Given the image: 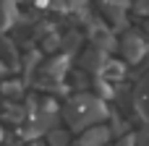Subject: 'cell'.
Here are the masks:
<instances>
[{
	"mask_svg": "<svg viewBox=\"0 0 149 146\" xmlns=\"http://www.w3.org/2000/svg\"><path fill=\"white\" fill-rule=\"evenodd\" d=\"M105 118V107L100 99L84 94V97H73L68 104H65V120L73 131H84L86 125L97 123Z\"/></svg>",
	"mask_w": 149,
	"mask_h": 146,
	"instance_id": "cell-1",
	"label": "cell"
},
{
	"mask_svg": "<svg viewBox=\"0 0 149 146\" xmlns=\"http://www.w3.org/2000/svg\"><path fill=\"white\" fill-rule=\"evenodd\" d=\"M107 138H110V131H105V128H89V131H84L79 146H105Z\"/></svg>",
	"mask_w": 149,
	"mask_h": 146,
	"instance_id": "cell-2",
	"label": "cell"
},
{
	"mask_svg": "<svg viewBox=\"0 0 149 146\" xmlns=\"http://www.w3.org/2000/svg\"><path fill=\"white\" fill-rule=\"evenodd\" d=\"M123 52H126V57L128 60H139L141 55H144V44L136 39V37H126V42H123Z\"/></svg>",
	"mask_w": 149,
	"mask_h": 146,
	"instance_id": "cell-3",
	"label": "cell"
},
{
	"mask_svg": "<svg viewBox=\"0 0 149 146\" xmlns=\"http://www.w3.org/2000/svg\"><path fill=\"white\" fill-rule=\"evenodd\" d=\"M136 104H139V112L149 118V81L141 86V91H139V99H136Z\"/></svg>",
	"mask_w": 149,
	"mask_h": 146,
	"instance_id": "cell-4",
	"label": "cell"
},
{
	"mask_svg": "<svg viewBox=\"0 0 149 146\" xmlns=\"http://www.w3.org/2000/svg\"><path fill=\"white\" fill-rule=\"evenodd\" d=\"M47 141H50V146H68V133L65 131H50Z\"/></svg>",
	"mask_w": 149,
	"mask_h": 146,
	"instance_id": "cell-5",
	"label": "cell"
},
{
	"mask_svg": "<svg viewBox=\"0 0 149 146\" xmlns=\"http://www.w3.org/2000/svg\"><path fill=\"white\" fill-rule=\"evenodd\" d=\"M8 18H10V5H8V0H0V29L8 24Z\"/></svg>",
	"mask_w": 149,
	"mask_h": 146,
	"instance_id": "cell-6",
	"label": "cell"
},
{
	"mask_svg": "<svg viewBox=\"0 0 149 146\" xmlns=\"http://www.w3.org/2000/svg\"><path fill=\"white\" fill-rule=\"evenodd\" d=\"M134 146H149V128H147V131H141V133H139V138L134 141Z\"/></svg>",
	"mask_w": 149,
	"mask_h": 146,
	"instance_id": "cell-7",
	"label": "cell"
},
{
	"mask_svg": "<svg viewBox=\"0 0 149 146\" xmlns=\"http://www.w3.org/2000/svg\"><path fill=\"white\" fill-rule=\"evenodd\" d=\"M118 146H134V141H131V138H123V141H120Z\"/></svg>",
	"mask_w": 149,
	"mask_h": 146,
	"instance_id": "cell-8",
	"label": "cell"
}]
</instances>
